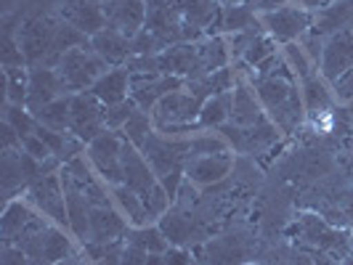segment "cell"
<instances>
[{
    "instance_id": "23",
    "label": "cell",
    "mask_w": 353,
    "mask_h": 265,
    "mask_svg": "<svg viewBox=\"0 0 353 265\" xmlns=\"http://www.w3.org/2000/svg\"><path fill=\"white\" fill-rule=\"evenodd\" d=\"M298 85H301V96H303V104H305V114H308V120L327 114V112L337 104L335 93H332V85H330L319 72H314L311 77L301 80Z\"/></svg>"
},
{
    "instance_id": "48",
    "label": "cell",
    "mask_w": 353,
    "mask_h": 265,
    "mask_svg": "<svg viewBox=\"0 0 353 265\" xmlns=\"http://www.w3.org/2000/svg\"><path fill=\"white\" fill-rule=\"evenodd\" d=\"M53 265H88V263H85V257L77 252V255H72L67 260H59V263H53Z\"/></svg>"
},
{
    "instance_id": "36",
    "label": "cell",
    "mask_w": 353,
    "mask_h": 265,
    "mask_svg": "<svg viewBox=\"0 0 353 265\" xmlns=\"http://www.w3.org/2000/svg\"><path fill=\"white\" fill-rule=\"evenodd\" d=\"M154 130H157V125H154V120H152V112L136 109V112L130 114V120L125 123V127L120 130V133H123L125 141H130L136 149H141L143 143H146V138H149Z\"/></svg>"
},
{
    "instance_id": "39",
    "label": "cell",
    "mask_w": 353,
    "mask_h": 265,
    "mask_svg": "<svg viewBox=\"0 0 353 265\" xmlns=\"http://www.w3.org/2000/svg\"><path fill=\"white\" fill-rule=\"evenodd\" d=\"M3 123L11 125L21 138H24V136H32V133L37 130L35 114H32L27 106L11 104V101H6V104H3Z\"/></svg>"
},
{
    "instance_id": "25",
    "label": "cell",
    "mask_w": 353,
    "mask_h": 265,
    "mask_svg": "<svg viewBox=\"0 0 353 265\" xmlns=\"http://www.w3.org/2000/svg\"><path fill=\"white\" fill-rule=\"evenodd\" d=\"M0 189L8 202L27 191V180L21 170V149H0Z\"/></svg>"
},
{
    "instance_id": "12",
    "label": "cell",
    "mask_w": 353,
    "mask_h": 265,
    "mask_svg": "<svg viewBox=\"0 0 353 265\" xmlns=\"http://www.w3.org/2000/svg\"><path fill=\"white\" fill-rule=\"evenodd\" d=\"M181 88H186V80L176 74H130V98L143 112H152L168 93Z\"/></svg>"
},
{
    "instance_id": "15",
    "label": "cell",
    "mask_w": 353,
    "mask_h": 265,
    "mask_svg": "<svg viewBox=\"0 0 353 265\" xmlns=\"http://www.w3.org/2000/svg\"><path fill=\"white\" fill-rule=\"evenodd\" d=\"M104 17L109 30L133 40L146 27V0H109L104 3Z\"/></svg>"
},
{
    "instance_id": "1",
    "label": "cell",
    "mask_w": 353,
    "mask_h": 265,
    "mask_svg": "<svg viewBox=\"0 0 353 265\" xmlns=\"http://www.w3.org/2000/svg\"><path fill=\"white\" fill-rule=\"evenodd\" d=\"M250 83L258 93V101L263 106L265 117L279 127L282 136L295 133L308 120L301 96V85L295 80H287V77H252Z\"/></svg>"
},
{
    "instance_id": "3",
    "label": "cell",
    "mask_w": 353,
    "mask_h": 265,
    "mask_svg": "<svg viewBox=\"0 0 353 265\" xmlns=\"http://www.w3.org/2000/svg\"><path fill=\"white\" fill-rule=\"evenodd\" d=\"M292 231H295L301 244H305L314 252H321V255H332L335 260H345L353 252V239L348 231L335 229V226H330L327 220H321L319 215H311V212L298 215Z\"/></svg>"
},
{
    "instance_id": "51",
    "label": "cell",
    "mask_w": 353,
    "mask_h": 265,
    "mask_svg": "<svg viewBox=\"0 0 353 265\" xmlns=\"http://www.w3.org/2000/svg\"><path fill=\"white\" fill-rule=\"evenodd\" d=\"M242 265H263V263H252V260H248V263H242Z\"/></svg>"
},
{
    "instance_id": "54",
    "label": "cell",
    "mask_w": 353,
    "mask_h": 265,
    "mask_svg": "<svg viewBox=\"0 0 353 265\" xmlns=\"http://www.w3.org/2000/svg\"><path fill=\"white\" fill-rule=\"evenodd\" d=\"M168 3H176V0H168Z\"/></svg>"
},
{
    "instance_id": "7",
    "label": "cell",
    "mask_w": 353,
    "mask_h": 265,
    "mask_svg": "<svg viewBox=\"0 0 353 265\" xmlns=\"http://www.w3.org/2000/svg\"><path fill=\"white\" fill-rule=\"evenodd\" d=\"M258 17H261L265 35H271L284 48V45L298 43L311 32L316 14L308 8H301V6H279L274 11L258 14Z\"/></svg>"
},
{
    "instance_id": "46",
    "label": "cell",
    "mask_w": 353,
    "mask_h": 265,
    "mask_svg": "<svg viewBox=\"0 0 353 265\" xmlns=\"http://www.w3.org/2000/svg\"><path fill=\"white\" fill-rule=\"evenodd\" d=\"M165 257H168V265H192V263H194L192 249H189V247H176V244H170V249L165 252Z\"/></svg>"
},
{
    "instance_id": "45",
    "label": "cell",
    "mask_w": 353,
    "mask_h": 265,
    "mask_svg": "<svg viewBox=\"0 0 353 265\" xmlns=\"http://www.w3.org/2000/svg\"><path fill=\"white\" fill-rule=\"evenodd\" d=\"M0 265H30V257H27L24 249L17 247V244H3Z\"/></svg>"
},
{
    "instance_id": "22",
    "label": "cell",
    "mask_w": 353,
    "mask_h": 265,
    "mask_svg": "<svg viewBox=\"0 0 353 265\" xmlns=\"http://www.w3.org/2000/svg\"><path fill=\"white\" fill-rule=\"evenodd\" d=\"M265 117L263 106L258 101V93L252 88V83L239 77L236 88H234V104H231V123L239 127H250V125L261 123Z\"/></svg>"
},
{
    "instance_id": "34",
    "label": "cell",
    "mask_w": 353,
    "mask_h": 265,
    "mask_svg": "<svg viewBox=\"0 0 353 265\" xmlns=\"http://www.w3.org/2000/svg\"><path fill=\"white\" fill-rule=\"evenodd\" d=\"M3 80H6V101L27 106L30 67H6V70H3Z\"/></svg>"
},
{
    "instance_id": "53",
    "label": "cell",
    "mask_w": 353,
    "mask_h": 265,
    "mask_svg": "<svg viewBox=\"0 0 353 265\" xmlns=\"http://www.w3.org/2000/svg\"><path fill=\"white\" fill-rule=\"evenodd\" d=\"M96 3H101V6H104V3H109V0H96Z\"/></svg>"
},
{
    "instance_id": "29",
    "label": "cell",
    "mask_w": 353,
    "mask_h": 265,
    "mask_svg": "<svg viewBox=\"0 0 353 265\" xmlns=\"http://www.w3.org/2000/svg\"><path fill=\"white\" fill-rule=\"evenodd\" d=\"M90 37L85 32H80L77 27H72L67 21H59V27H56V35H53V48H51V56H48V61L43 64V67H53L56 70V64H59V59L64 56L67 51L72 48H83V45H88Z\"/></svg>"
},
{
    "instance_id": "14",
    "label": "cell",
    "mask_w": 353,
    "mask_h": 265,
    "mask_svg": "<svg viewBox=\"0 0 353 265\" xmlns=\"http://www.w3.org/2000/svg\"><path fill=\"white\" fill-rule=\"evenodd\" d=\"M56 17L88 37L99 35L106 27L104 6L96 0H56Z\"/></svg>"
},
{
    "instance_id": "50",
    "label": "cell",
    "mask_w": 353,
    "mask_h": 265,
    "mask_svg": "<svg viewBox=\"0 0 353 265\" xmlns=\"http://www.w3.org/2000/svg\"><path fill=\"white\" fill-rule=\"evenodd\" d=\"M221 3V8H226V6H242V3H250V0H218Z\"/></svg>"
},
{
    "instance_id": "52",
    "label": "cell",
    "mask_w": 353,
    "mask_h": 265,
    "mask_svg": "<svg viewBox=\"0 0 353 265\" xmlns=\"http://www.w3.org/2000/svg\"><path fill=\"white\" fill-rule=\"evenodd\" d=\"M348 265H353V252L348 255Z\"/></svg>"
},
{
    "instance_id": "49",
    "label": "cell",
    "mask_w": 353,
    "mask_h": 265,
    "mask_svg": "<svg viewBox=\"0 0 353 265\" xmlns=\"http://www.w3.org/2000/svg\"><path fill=\"white\" fill-rule=\"evenodd\" d=\"M146 265H168V257L165 255H149Z\"/></svg>"
},
{
    "instance_id": "20",
    "label": "cell",
    "mask_w": 353,
    "mask_h": 265,
    "mask_svg": "<svg viewBox=\"0 0 353 265\" xmlns=\"http://www.w3.org/2000/svg\"><path fill=\"white\" fill-rule=\"evenodd\" d=\"M178 14L183 17L186 24L196 27L205 35H221V3L218 0H176L173 3Z\"/></svg>"
},
{
    "instance_id": "44",
    "label": "cell",
    "mask_w": 353,
    "mask_h": 265,
    "mask_svg": "<svg viewBox=\"0 0 353 265\" xmlns=\"http://www.w3.org/2000/svg\"><path fill=\"white\" fill-rule=\"evenodd\" d=\"M146 260H149V252L146 249L125 242L123 252H120V263L117 265H146Z\"/></svg>"
},
{
    "instance_id": "35",
    "label": "cell",
    "mask_w": 353,
    "mask_h": 265,
    "mask_svg": "<svg viewBox=\"0 0 353 265\" xmlns=\"http://www.w3.org/2000/svg\"><path fill=\"white\" fill-rule=\"evenodd\" d=\"M208 265H242L245 260V249L234 239H212L208 244Z\"/></svg>"
},
{
    "instance_id": "32",
    "label": "cell",
    "mask_w": 353,
    "mask_h": 265,
    "mask_svg": "<svg viewBox=\"0 0 353 265\" xmlns=\"http://www.w3.org/2000/svg\"><path fill=\"white\" fill-rule=\"evenodd\" d=\"M125 242L128 244H136V247L146 249L149 255H165L170 249V242L165 239V233L157 223H149V226H139V229H128L125 233Z\"/></svg>"
},
{
    "instance_id": "40",
    "label": "cell",
    "mask_w": 353,
    "mask_h": 265,
    "mask_svg": "<svg viewBox=\"0 0 353 265\" xmlns=\"http://www.w3.org/2000/svg\"><path fill=\"white\" fill-rule=\"evenodd\" d=\"M139 106L133 104V98H125L120 104H109L106 106V127L109 130H123L125 123L130 120V114L136 112Z\"/></svg>"
},
{
    "instance_id": "2",
    "label": "cell",
    "mask_w": 353,
    "mask_h": 265,
    "mask_svg": "<svg viewBox=\"0 0 353 265\" xmlns=\"http://www.w3.org/2000/svg\"><path fill=\"white\" fill-rule=\"evenodd\" d=\"M202 104L192 90L181 88L168 93L154 109H152V120L157 125L159 133H168V136H186V133H196V120H199V112Z\"/></svg>"
},
{
    "instance_id": "10",
    "label": "cell",
    "mask_w": 353,
    "mask_h": 265,
    "mask_svg": "<svg viewBox=\"0 0 353 265\" xmlns=\"http://www.w3.org/2000/svg\"><path fill=\"white\" fill-rule=\"evenodd\" d=\"M218 133L229 141V146L236 154H250V157L271 151L276 146V141H279V136H282L279 127L271 123L268 117H263L261 123L250 125V127H239V125L234 123H226Z\"/></svg>"
},
{
    "instance_id": "9",
    "label": "cell",
    "mask_w": 353,
    "mask_h": 265,
    "mask_svg": "<svg viewBox=\"0 0 353 265\" xmlns=\"http://www.w3.org/2000/svg\"><path fill=\"white\" fill-rule=\"evenodd\" d=\"M51 220L43 218L32 207L30 199H11L6 202V210L0 218V229H3V244H24L30 236H35L46 229Z\"/></svg>"
},
{
    "instance_id": "43",
    "label": "cell",
    "mask_w": 353,
    "mask_h": 265,
    "mask_svg": "<svg viewBox=\"0 0 353 265\" xmlns=\"http://www.w3.org/2000/svg\"><path fill=\"white\" fill-rule=\"evenodd\" d=\"M330 85H332L337 104H345V106L353 104V67L348 72H343L335 83H330Z\"/></svg>"
},
{
    "instance_id": "41",
    "label": "cell",
    "mask_w": 353,
    "mask_h": 265,
    "mask_svg": "<svg viewBox=\"0 0 353 265\" xmlns=\"http://www.w3.org/2000/svg\"><path fill=\"white\" fill-rule=\"evenodd\" d=\"M165 51L162 40L157 35H152L146 27H143L139 35L133 37V56H157Z\"/></svg>"
},
{
    "instance_id": "42",
    "label": "cell",
    "mask_w": 353,
    "mask_h": 265,
    "mask_svg": "<svg viewBox=\"0 0 353 265\" xmlns=\"http://www.w3.org/2000/svg\"><path fill=\"white\" fill-rule=\"evenodd\" d=\"M21 151H27L30 157L40 159V162H51V159H56L51 154V149L46 146V141H43L37 133H32V136H24V138H21Z\"/></svg>"
},
{
    "instance_id": "13",
    "label": "cell",
    "mask_w": 353,
    "mask_h": 265,
    "mask_svg": "<svg viewBox=\"0 0 353 265\" xmlns=\"http://www.w3.org/2000/svg\"><path fill=\"white\" fill-rule=\"evenodd\" d=\"M353 67V27L340 30L335 35H330L321 45L319 56V74L327 83H335L343 72Z\"/></svg>"
},
{
    "instance_id": "19",
    "label": "cell",
    "mask_w": 353,
    "mask_h": 265,
    "mask_svg": "<svg viewBox=\"0 0 353 265\" xmlns=\"http://www.w3.org/2000/svg\"><path fill=\"white\" fill-rule=\"evenodd\" d=\"M234 170V157L231 151L223 154H208V157H192L186 159V178L194 186H215L226 180Z\"/></svg>"
},
{
    "instance_id": "27",
    "label": "cell",
    "mask_w": 353,
    "mask_h": 265,
    "mask_svg": "<svg viewBox=\"0 0 353 265\" xmlns=\"http://www.w3.org/2000/svg\"><path fill=\"white\" fill-rule=\"evenodd\" d=\"M112 202H114V207L120 210V215L128 220V226L139 229V226H149V223H152V218H149V212H146L143 199L136 194V191H130L125 183L112 186Z\"/></svg>"
},
{
    "instance_id": "18",
    "label": "cell",
    "mask_w": 353,
    "mask_h": 265,
    "mask_svg": "<svg viewBox=\"0 0 353 265\" xmlns=\"http://www.w3.org/2000/svg\"><path fill=\"white\" fill-rule=\"evenodd\" d=\"M61 96H70L64 80L53 67H30V93H27V109L35 112L40 106L51 104Z\"/></svg>"
},
{
    "instance_id": "26",
    "label": "cell",
    "mask_w": 353,
    "mask_h": 265,
    "mask_svg": "<svg viewBox=\"0 0 353 265\" xmlns=\"http://www.w3.org/2000/svg\"><path fill=\"white\" fill-rule=\"evenodd\" d=\"M90 93L104 106L120 104L125 98H130V74H128L125 67H114V70L106 72L104 77L90 88Z\"/></svg>"
},
{
    "instance_id": "56",
    "label": "cell",
    "mask_w": 353,
    "mask_h": 265,
    "mask_svg": "<svg viewBox=\"0 0 353 265\" xmlns=\"http://www.w3.org/2000/svg\"><path fill=\"white\" fill-rule=\"evenodd\" d=\"M146 3H152V0H146Z\"/></svg>"
},
{
    "instance_id": "17",
    "label": "cell",
    "mask_w": 353,
    "mask_h": 265,
    "mask_svg": "<svg viewBox=\"0 0 353 265\" xmlns=\"http://www.w3.org/2000/svg\"><path fill=\"white\" fill-rule=\"evenodd\" d=\"M157 226L162 229L165 239L176 247H199L205 242V229L196 223L189 212L183 210H168L157 220Z\"/></svg>"
},
{
    "instance_id": "21",
    "label": "cell",
    "mask_w": 353,
    "mask_h": 265,
    "mask_svg": "<svg viewBox=\"0 0 353 265\" xmlns=\"http://www.w3.org/2000/svg\"><path fill=\"white\" fill-rule=\"evenodd\" d=\"M90 45L112 70L114 67H125L133 59V40L125 37L123 32H117V30H109V27H104L99 35L90 37Z\"/></svg>"
},
{
    "instance_id": "37",
    "label": "cell",
    "mask_w": 353,
    "mask_h": 265,
    "mask_svg": "<svg viewBox=\"0 0 353 265\" xmlns=\"http://www.w3.org/2000/svg\"><path fill=\"white\" fill-rule=\"evenodd\" d=\"M276 45H279V43H276L271 35H265V32H263V35L258 37V40L250 45L248 51H245V56H242V59H239L234 67H242V70H248L250 74H252V72H255V67H261L265 59H271L274 53H279V48H276Z\"/></svg>"
},
{
    "instance_id": "4",
    "label": "cell",
    "mask_w": 353,
    "mask_h": 265,
    "mask_svg": "<svg viewBox=\"0 0 353 265\" xmlns=\"http://www.w3.org/2000/svg\"><path fill=\"white\" fill-rule=\"evenodd\" d=\"M112 70L99 53L93 51V45H83V48H72L67 51L59 64H56V72L59 77L64 80L67 85V93H83V90H90L106 72Z\"/></svg>"
},
{
    "instance_id": "24",
    "label": "cell",
    "mask_w": 353,
    "mask_h": 265,
    "mask_svg": "<svg viewBox=\"0 0 353 265\" xmlns=\"http://www.w3.org/2000/svg\"><path fill=\"white\" fill-rule=\"evenodd\" d=\"M196 61H199V77L231 67V48L226 43V35L202 37L196 43Z\"/></svg>"
},
{
    "instance_id": "28",
    "label": "cell",
    "mask_w": 353,
    "mask_h": 265,
    "mask_svg": "<svg viewBox=\"0 0 353 265\" xmlns=\"http://www.w3.org/2000/svg\"><path fill=\"white\" fill-rule=\"evenodd\" d=\"M231 104H234V90H231V93L210 96V98L202 104L196 127H199V130H221L226 123H231Z\"/></svg>"
},
{
    "instance_id": "31",
    "label": "cell",
    "mask_w": 353,
    "mask_h": 265,
    "mask_svg": "<svg viewBox=\"0 0 353 265\" xmlns=\"http://www.w3.org/2000/svg\"><path fill=\"white\" fill-rule=\"evenodd\" d=\"M70 112H72V93L70 96H61L51 104L35 109V120L43 127H51V130H59V133H70Z\"/></svg>"
},
{
    "instance_id": "6",
    "label": "cell",
    "mask_w": 353,
    "mask_h": 265,
    "mask_svg": "<svg viewBox=\"0 0 353 265\" xmlns=\"http://www.w3.org/2000/svg\"><path fill=\"white\" fill-rule=\"evenodd\" d=\"M123 133L106 127L101 136H96L85 146V159L90 162L93 173L104 180L106 186H120L123 183Z\"/></svg>"
},
{
    "instance_id": "8",
    "label": "cell",
    "mask_w": 353,
    "mask_h": 265,
    "mask_svg": "<svg viewBox=\"0 0 353 265\" xmlns=\"http://www.w3.org/2000/svg\"><path fill=\"white\" fill-rule=\"evenodd\" d=\"M24 196L32 202V207H35L43 218H48L51 223L61 226V229H70V215H67V196H64L61 170L37 178L35 183L27 186Z\"/></svg>"
},
{
    "instance_id": "33",
    "label": "cell",
    "mask_w": 353,
    "mask_h": 265,
    "mask_svg": "<svg viewBox=\"0 0 353 265\" xmlns=\"http://www.w3.org/2000/svg\"><path fill=\"white\" fill-rule=\"evenodd\" d=\"M282 56H284V61H287V67H290V72H292V77H295L298 83L305 80V77H311L314 72H319L316 59L305 51V45H303L301 40H298V43L284 45Z\"/></svg>"
},
{
    "instance_id": "55",
    "label": "cell",
    "mask_w": 353,
    "mask_h": 265,
    "mask_svg": "<svg viewBox=\"0 0 353 265\" xmlns=\"http://www.w3.org/2000/svg\"><path fill=\"white\" fill-rule=\"evenodd\" d=\"M192 265H199V263H196V260H194V263H192Z\"/></svg>"
},
{
    "instance_id": "16",
    "label": "cell",
    "mask_w": 353,
    "mask_h": 265,
    "mask_svg": "<svg viewBox=\"0 0 353 265\" xmlns=\"http://www.w3.org/2000/svg\"><path fill=\"white\" fill-rule=\"evenodd\" d=\"M128 220H125L120 210L112 204H96L90 207V220H88V242L96 244H109V242H120L128 233Z\"/></svg>"
},
{
    "instance_id": "30",
    "label": "cell",
    "mask_w": 353,
    "mask_h": 265,
    "mask_svg": "<svg viewBox=\"0 0 353 265\" xmlns=\"http://www.w3.org/2000/svg\"><path fill=\"white\" fill-rule=\"evenodd\" d=\"M258 24H261V17H258V11L250 3L226 6V8H221V27H218V32L221 35H234V32H242V30L258 27Z\"/></svg>"
},
{
    "instance_id": "11",
    "label": "cell",
    "mask_w": 353,
    "mask_h": 265,
    "mask_svg": "<svg viewBox=\"0 0 353 265\" xmlns=\"http://www.w3.org/2000/svg\"><path fill=\"white\" fill-rule=\"evenodd\" d=\"M106 130V106L90 93H72V112H70V133L74 138L88 146L96 136Z\"/></svg>"
},
{
    "instance_id": "47",
    "label": "cell",
    "mask_w": 353,
    "mask_h": 265,
    "mask_svg": "<svg viewBox=\"0 0 353 265\" xmlns=\"http://www.w3.org/2000/svg\"><path fill=\"white\" fill-rule=\"evenodd\" d=\"M0 133H3L0 149H21V136L8 123H0Z\"/></svg>"
},
{
    "instance_id": "38",
    "label": "cell",
    "mask_w": 353,
    "mask_h": 265,
    "mask_svg": "<svg viewBox=\"0 0 353 265\" xmlns=\"http://www.w3.org/2000/svg\"><path fill=\"white\" fill-rule=\"evenodd\" d=\"M229 141L221 133H205L196 130L194 136H189V159L192 157H208V154H223L229 151Z\"/></svg>"
},
{
    "instance_id": "5",
    "label": "cell",
    "mask_w": 353,
    "mask_h": 265,
    "mask_svg": "<svg viewBox=\"0 0 353 265\" xmlns=\"http://www.w3.org/2000/svg\"><path fill=\"white\" fill-rule=\"evenodd\" d=\"M24 249V255L30 257V265H53L59 260H67L72 255L80 252L77 239L72 236L70 229H61L56 223H48L46 229L30 236L24 244H19Z\"/></svg>"
}]
</instances>
